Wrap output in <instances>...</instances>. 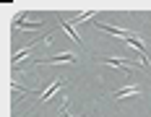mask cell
Listing matches in <instances>:
<instances>
[{
    "instance_id": "2",
    "label": "cell",
    "mask_w": 151,
    "mask_h": 117,
    "mask_svg": "<svg viewBox=\"0 0 151 117\" xmlns=\"http://www.w3.org/2000/svg\"><path fill=\"white\" fill-rule=\"evenodd\" d=\"M138 91H141L138 86H125V88H117V91H115V96H117V99H122V96H136Z\"/></svg>"
},
{
    "instance_id": "1",
    "label": "cell",
    "mask_w": 151,
    "mask_h": 117,
    "mask_svg": "<svg viewBox=\"0 0 151 117\" xmlns=\"http://www.w3.org/2000/svg\"><path fill=\"white\" fill-rule=\"evenodd\" d=\"M42 62H76L73 52H63V55H55V57H45Z\"/></svg>"
},
{
    "instance_id": "5",
    "label": "cell",
    "mask_w": 151,
    "mask_h": 117,
    "mask_svg": "<svg viewBox=\"0 0 151 117\" xmlns=\"http://www.w3.org/2000/svg\"><path fill=\"white\" fill-rule=\"evenodd\" d=\"M60 112H63V117H73L70 112H68V104H63V107H60Z\"/></svg>"
},
{
    "instance_id": "3",
    "label": "cell",
    "mask_w": 151,
    "mask_h": 117,
    "mask_svg": "<svg viewBox=\"0 0 151 117\" xmlns=\"http://www.w3.org/2000/svg\"><path fill=\"white\" fill-rule=\"evenodd\" d=\"M65 86V81H55V83H52V86L47 88L45 94H42V99H50V96H52V94H55V91H58V88H63Z\"/></svg>"
},
{
    "instance_id": "4",
    "label": "cell",
    "mask_w": 151,
    "mask_h": 117,
    "mask_svg": "<svg viewBox=\"0 0 151 117\" xmlns=\"http://www.w3.org/2000/svg\"><path fill=\"white\" fill-rule=\"evenodd\" d=\"M104 62L112 65V68H128V60H120V57H107Z\"/></svg>"
}]
</instances>
